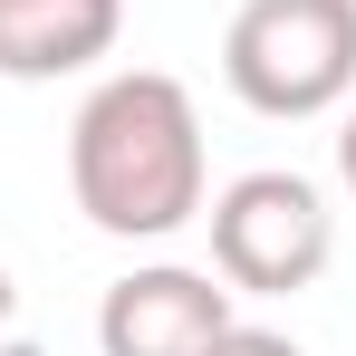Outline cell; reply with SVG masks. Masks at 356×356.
<instances>
[{
	"label": "cell",
	"mask_w": 356,
	"mask_h": 356,
	"mask_svg": "<svg viewBox=\"0 0 356 356\" xmlns=\"http://www.w3.org/2000/svg\"><path fill=\"white\" fill-rule=\"evenodd\" d=\"M67 193L106 241H174L212 202L202 106L164 67H116L67 125Z\"/></svg>",
	"instance_id": "1"
},
{
	"label": "cell",
	"mask_w": 356,
	"mask_h": 356,
	"mask_svg": "<svg viewBox=\"0 0 356 356\" xmlns=\"http://www.w3.org/2000/svg\"><path fill=\"white\" fill-rule=\"evenodd\" d=\"M222 77L250 116H327L356 97V0H241L222 29Z\"/></svg>",
	"instance_id": "2"
},
{
	"label": "cell",
	"mask_w": 356,
	"mask_h": 356,
	"mask_svg": "<svg viewBox=\"0 0 356 356\" xmlns=\"http://www.w3.org/2000/svg\"><path fill=\"white\" fill-rule=\"evenodd\" d=\"M202 222H212V270H222L232 298H298L337 260V212L289 164H260V174L222 183L202 202Z\"/></svg>",
	"instance_id": "3"
},
{
	"label": "cell",
	"mask_w": 356,
	"mask_h": 356,
	"mask_svg": "<svg viewBox=\"0 0 356 356\" xmlns=\"http://www.w3.org/2000/svg\"><path fill=\"white\" fill-rule=\"evenodd\" d=\"M222 327H232L222 270H183V260L125 270L97 298V356H212Z\"/></svg>",
	"instance_id": "4"
},
{
	"label": "cell",
	"mask_w": 356,
	"mask_h": 356,
	"mask_svg": "<svg viewBox=\"0 0 356 356\" xmlns=\"http://www.w3.org/2000/svg\"><path fill=\"white\" fill-rule=\"evenodd\" d=\"M125 0H0V77L39 87V77H77L116 49Z\"/></svg>",
	"instance_id": "5"
},
{
	"label": "cell",
	"mask_w": 356,
	"mask_h": 356,
	"mask_svg": "<svg viewBox=\"0 0 356 356\" xmlns=\"http://www.w3.org/2000/svg\"><path fill=\"white\" fill-rule=\"evenodd\" d=\"M212 356H308V347H298V337H280V327H241V318H232Z\"/></svg>",
	"instance_id": "6"
},
{
	"label": "cell",
	"mask_w": 356,
	"mask_h": 356,
	"mask_svg": "<svg viewBox=\"0 0 356 356\" xmlns=\"http://www.w3.org/2000/svg\"><path fill=\"white\" fill-rule=\"evenodd\" d=\"M337 183L356 193V106H347V125H337Z\"/></svg>",
	"instance_id": "7"
},
{
	"label": "cell",
	"mask_w": 356,
	"mask_h": 356,
	"mask_svg": "<svg viewBox=\"0 0 356 356\" xmlns=\"http://www.w3.org/2000/svg\"><path fill=\"white\" fill-rule=\"evenodd\" d=\"M10 327H19V289H10V270H0V347H10Z\"/></svg>",
	"instance_id": "8"
}]
</instances>
